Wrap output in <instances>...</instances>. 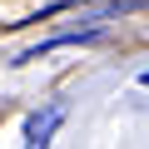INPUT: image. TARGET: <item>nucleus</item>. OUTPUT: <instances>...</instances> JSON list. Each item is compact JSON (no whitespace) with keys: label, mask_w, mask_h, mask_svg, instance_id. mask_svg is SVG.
I'll return each mask as SVG.
<instances>
[{"label":"nucleus","mask_w":149,"mask_h":149,"mask_svg":"<svg viewBox=\"0 0 149 149\" xmlns=\"http://www.w3.org/2000/svg\"><path fill=\"white\" fill-rule=\"evenodd\" d=\"M60 119H65V104H50L45 114H30V124H25V149H50V134L60 129Z\"/></svg>","instance_id":"1"},{"label":"nucleus","mask_w":149,"mask_h":149,"mask_svg":"<svg viewBox=\"0 0 149 149\" xmlns=\"http://www.w3.org/2000/svg\"><path fill=\"white\" fill-rule=\"evenodd\" d=\"M144 85H149V70H144Z\"/></svg>","instance_id":"2"}]
</instances>
